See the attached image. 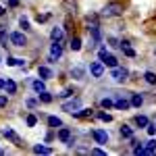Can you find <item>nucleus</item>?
<instances>
[{
  "label": "nucleus",
  "mask_w": 156,
  "mask_h": 156,
  "mask_svg": "<svg viewBox=\"0 0 156 156\" xmlns=\"http://www.w3.org/2000/svg\"><path fill=\"white\" fill-rule=\"evenodd\" d=\"M69 46H71V50H73V52L81 50V40H79L77 36H73V37H71V44H69Z\"/></svg>",
  "instance_id": "obj_21"
},
{
  "label": "nucleus",
  "mask_w": 156,
  "mask_h": 156,
  "mask_svg": "<svg viewBox=\"0 0 156 156\" xmlns=\"http://www.w3.org/2000/svg\"><path fill=\"white\" fill-rule=\"evenodd\" d=\"M79 108H81V100H79V98H73L71 102L62 104V110H67V112H71V115H75Z\"/></svg>",
  "instance_id": "obj_6"
},
{
  "label": "nucleus",
  "mask_w": 156,
  "mask_h": 156,
  "mask_svg": "<svg viewBox=\"0 0 156 156\" xmlns=\"http://www.w3.org/2000/svg\"><path fill=\"white\" fill-rule=\"evenodd\" d=\"M50 37H52V42H60V40L65 37V31H62L60 27H52V31H50Z\"/></svg>",
  "instance_id": "obj_13"
},
{
  "label": "nucleus",
  "mask_w": 156,
  "mask_h": 156,
  "mask_svg": "<svg viewBox=\"0 0 156 156\" xmlns=\"http://www.w3.org/2000/svg\"><path fill=\"white\" fill-rule=\"evenodd\" d=\"M36 123H37L36 115H29V117H27V127H34V125H36Z\"/></svg>",
  "instance_id": "obj_32"
},
{
  "label": "nucleus",
  "mask_w": 156,
  "mask_h": 156,
  "mask_svg": "<svg viewBox=\"0 0 156 156\" xmlns=\"http://www.w3.org/2000/svg\"><path fill=\"white\" fill-rule=\"evenodd\" d=\"M6 104H9V98H6V96H0V108H4Z\"/></svg>",
  "instance_id": "obj_38"
},
{
  "label": "nucleus",
  "mask_w": 156,
  "mask_h": 156,
  "mask_svg": "<svg viewBox=\"0 0 156 156\" xmlns=\"http://www.w3.org/2000/svg\"><path fill=\"white\" fill-rule=\"evenodd\" d=\"M36 104H37V100H34V98L27 100V106H29V108H36Z\"/></svg>",
  "instance_id": "obj_40"
},
{
  "label": "nucleus",
  "mask_w": 156,
  "mask_h": 156,
  "mask_svg": "<svg viewBox=\"0 0 156 156\" xmlns=\"http://www.w3.org/2000/svg\"><path fill=\"white\" fill-rule=\"evenodd\" d=\"M48 125L52 129H56V127H62V121H60L58 117H48Z\"/></svg>",
  "instance_id": "obj_24"
},
{
  "label": "nucleus",
  "mask_w": 156,
  "mask_h": 156,
  "mask_svg": "<svg viewBox=\"0 0 156 156\" xmlns=\"http://www.w3.org/2000/svg\"><path fill=\"white\" fill-rule=\"evenodd\" d=\"M71 77L73 79H83L85 77V69L83 67H73L71 69Z\"/></svg>",
  "instance_id": "obj_14"
},
{
  "label": "nucleus",
  "mask_w": 156,
  "mask_h": 156,
  "mask_svg": "<svg viewBox=\"0 0 156 156\" xmlns=\"http://www.w3.org/2000/svg\"><path fill=\"white\" fill-rule=\"evenodd\" d=\"M154 152H156V140H150L144 146V154H154Z\"/></svg>",
  "instance_id": "obj_19"
},
{
  "label": "nucleus",
  "mask_w": 156,
  "mask_h": 156,
  "mask_svg": "<svg viewBox=\"0 0 156 156\" xmlns=\"http://www.w3.org/2000/svg\"><path fill=\"white\" fill-rule=\"evenodd\" d=\"M142 104H144V96L142 94H131V106L140 108Z\"/></svg>",
  "instance_id": "obj_17"
},
{
  "label": "nucleus",
  "mask_w": 156,
  "mask_h": 156,
  "mask_svg": "<svg viewBox=\"0 0 156 156\" xmlns=\"http://www.w3.org/2000/svg\"><path fill=\"white\" fill-rule=\"evenodd\" d=\"M100 62H102V65H106V67H110V69H115V67H117V58H115L112 54H108L106 48H100Z\"/></svg>",
  "instance_id": "obj_2"
},
{
  "label": "nucleus",
  "mask_w": 156,
  "mask_h": 156,
  "mask_svg": "<svg viewBox=\"0 0 156 156\" xmlns=\"http://www.w3.org/2000/svg\"><path fill=\"white\" fill-rule=\"evenodd\" d=\"M154 125H156V117H154Z\"/></svg>",
  "instance_id": "obj_43"
},
{
  "label": "nucleus",
  "mask_w": 156,
  "mask_h": 156,
  "mask_svg": "<svg viewBox=\"0 0 156 156\" xmlns=\"http://www.w3.org/2000/svg\"><path fill=\"white\" fill-rule=\"evenodd\" d=\"M58 140L62 144H69V142H71V129H69V127H60L58 129Z\"/></svg>",
  "instance_id": "obj_11"
},
{
  "label": "nucleus",
  "mask_w": 156,
  "mask_h": 156,
  "mask_svg": "<svg viewBox=\"0 0 156 156\" xmlns=\"http://www.w3.org/2000/svg\"><path fill=\"white\" fill-rule=\"evenodd\" d=\"M0 15H4V11H2V6H0Z\"/></svg>",
  "instance_id": "obj_42"
},
{
  "label": "nucleus",
  "mask_w": 156,
  "mask_h": 156,
  "mask_svg": "<svg viewBox=\"0 0 156 156\" xmlns=\"http://www.w3.org/2000/svg\"><path fill=\"white\" fill-rule=\"evenodd\" d=\"M4 90H6L9 94H15V92H17V83H15L12 79H6V81H4Z\"/></svg>",
  "instance_id": "obj_22"
},
{
  "label": "nucleus",
  "mask_w": 156,
  "mask_h": 156,
  "mask_svg": "<svg viewBox=\"0 0 156 156\" xmlns=\"http://www.w3.org/2000/svg\"><path fill=\"white\" fill-rule=\"evenodd\" d=\"M100 104H102V108H106V110L115 106V102H112L110 98H102V100H100Z\"/></svg>",
  "instance_id": "obj_29"
},
{
  "label": "nucleus",
  "mask_w": 156,
  "mask_h": 156,
  "mask_svg": "<svg viewBox=\"0 0 156 156\" xmlns=\"http://www.w3.org/2000/svg\"><path fill=\"white\" fill-rule=\"evenodd\" d=\"M90 73H92L94 77H102V75H104V65H102L100 60H98V62H92V65H90Z\"/></svg>",
  "instance_id": "obj_10"
},
{
  "label": "nucleus",
  "mask_w": 156,
  "mask_h": 156,
  "mask_svg": "<svg viewBox=\"0 0 156 156\" xmlns=\"http://www.w3.org/2000/svg\"><path fill=\"white\" fill-rule=\"evenodd\" d=\"M19 25H21V29H23V31H29V29H31V27H29V21H27L25 17L19 19Z\"/></svg>",
  "instance_id": "obj_30"
},
{
  "label": "nucleus",
  "mask_w": 156,
  "mask_h": 156,
  "mask_svg": "<svg viewBox=\"0 0 156 156\" xmlns=\"http://www.w3.org/2000/svg\"><path fill=\"white\" fill-rule=\"evenodd\" d=\"M37 75H40L42 79H50V77H52V71H50V67H46V65H40V67H37Z\"/></svg>",
  "instance_id": "obj_12"
},
{
  "label": "nucleus",
  "mask_w": 156,
  "mask_h": 156,
  "mask_svg": "<svg viewBox=\"0 0 156 156\" xmlns=\"http://www.w3.org/2000/svg\"><path fill=\"white\" fill-rule=\"evenodd\" d=\"M2 135H4L6 140H11V142H12V144H15V146H19V148L23 146V140H21V137H19L17 133L12 131L11 127H2Z\"/></svg>",
  "instance_id": "obj_3"
},
{
  "label": "nucleus",
  "mask_w": 156,
  "mask_h": 156,
  "mask_svg": "<svg viewBox=\"0 0 156 156\" xmlns=\"http://www.w3.org/2000/svg\"><path fill=\"white\" fill-rule=\"evenodd\" d=\"M154 54H156V50H154Z\"/></svg>",
  "instance_id": "obj_44"
},
{
  "label": "nucleus",
  "mask_w": 156,
  "mask_h": 156,
  "mask_svg": "<svg viewBox=\"0 0 156 156\" xmlns=\"http://www.w3.org/2000/svg\"><path fill=\"white\" fill-rule=\"evenodd\" d=\"M0 44L6 46V34H4V27H0Z\"/></svg>",
  "instance_id": "obj_33"
},
{
  "label": "nucleus",
  "mask_w": 156,
  "mask_h": 156,
  "mask_svg": "<svg viewBox=\"0 0 156 156\" xmlns=\"http://www.w3.org/2000/svg\"><path fill=\"white\" fill-rule=\"evenodd\" d=\"M108 44H110L112 48H117V46H121V42L117 40V37H108Z\"/></svg>",
  "instance_id": "obj_35"
},
{
  "label": "nucleus",
  "mask_w": 156,
  "mask_h": 156,
  "mask_svg": "<svg viewBox=\"0 0 156 156\" xmlns=\"http://www.w3.org/2000/svg\"><path fill=\"white\" fill-rule=\"evenodd\" d=\"M94 112H92V108H79L77 112H75V117L77 119H87V117H92Z\"/></svg>",
  "instance_id": "obj_16"
},
{
  "label": "nucleus",
  "mask_w": 156,
  "mask_h": 156,
  "mask_svg": "<svg viewBox=\"0 0 156 156\" xmlns=\"http://www.w3.org/2000/svg\"><path fill=\"white\" fill-rule=\"evenodd\" d=\"M144 81H146V83H150V85H156V73L146 71L144 73Z\"/></svg>",
  "instance_id": "obj_20"
},
{
  "label": "nucleus",
  "mask_w": 156,
  "mask_h": 156,
  "mask_svg": "<svg viewBox=\"0 0 156 156\" xmlns=\"http://www.w3.org/2000/svg\"><path fill=\"white\" fill-rule=\"evenodd\" d=\"M48 19H50V15H48V12H44V15H37V21H40V23H46Z\"/></svg>",
  "instance_id": "obj_34"
},
{
  "label": "nucleus",
  "mask_w": 156,
  "mask_h": 156,
  "mask_svg": "<svg viewBox=\"0 0 156 156\" xmlns=\"http://www.w3.org/2000/svg\"><path fill=\"white\" fill-rule=\"evenodd\" d=\"M60 56H62V46H60V42H52V46H50V58L58 60Z\"/></svg>",
  "instance_id": "obj_7"
},
{
  "label": "nucleus",
  "mask_w": 156,
  "mask_h": 156,
  "mask_svg": "<svg viewBox=\"0 0 156 156\" xmlns=\"http://www.w3.org/2000/svg\"><path fill=\"white\" fill-rule=\"evenodd\" d=\"M34 90H36L37 94H40V92H44V90H46V85H44V79H42V77H40V79H36V81H34Z\"/></svg>",
  "instance_id": "obj_25"
},
{
  "label": "nucleus",
  "mask_w": 156,
  "mask_h": 156,
  "mask_svg": "<svg viewBox=\"0 0 156 156\" xmlns=\"http://www.w3.org/2000/svg\"><path fill=\"white\" fill-rule=\"evenodd\" d=\"M92 137L96 140L98 144H108V133L104 129H94L92 131Z\"/></svg>",
  "instance_id": "obj_8"
},
{
  "label": "nucleus",
  "mask_w": 156,
  "mask_h": 156,
  "mask_svg": "<svg viewBox=\"0 0 156 156\" xmlns=\"http://www.w3.org/2000/svg\"><path fill=\"white\" fill-rule=\"evenodd\" d=\"M6 65H11V67H15V65H17V67H23L25 60L23 58H9V60H6Z\"/></svg>",
  "instance_id": "obj_28"
},
{
  "label": "nucleus",
  "mask_w": 156,
  "mask_h": 156,
  "mask_svg": "<svg viewBox=\"0 0 156 156\" xmlns=\"http://www.w3.org/2000/svg\"><path fill=\"white\" fill-rule=\"evenodd\" d=\"M34 152L36 154H52V150L46 148V146H34Z\"/></svg>",
  "instance_id": "obj_26"
},
{
  "label": "nucleus",
  "mask_w": 156,
  "mask_h": 156,
  "mask_svg": "<svg viewBox=\"0 0 156 156\" xmlns=\"http://www.w3.org/2000/svg\"><path fill=\"white\" fill-rule=\"evenodd\" d=\"M123 11H125V9H123V4H121V2H108L106 6L102 9L100 15H102V17H106V19H110V17H121Z\"/></svg>",
  "instance_id": "obj_1"
},
{
  "label": "nucleus",
  "mask_w": 156,
  "mask_h": 156,
  "mask_svg": "<svg viewBox=\"0 0 156 156\" xmlns=\"http://www.w3.org/2000/svg\"><path fill=\"white\" fill-rule=\"evenodd\" d=\"M146 129H148L150 135H154V133H156V125H150V123H148V127H146Z\"/></svg>",
  "instance_id": "obj_39"
},
{
  "label": "nucleus",
  "mask_w": 156,
  "mask_h": 156,
  "mask_svg": "<svg viewBox=\"0 0 156 156\" xmlns=\"http://www.w3.org/2000/svg\"><path fill=\"white\" fill-rule=\"evenodd\" d=\"M11 42H12V46H19V48H23L25 44H27V37H25L23 31H12L11 36Z\"/></svg>",
  "instance_id": "obj_5"
},
{
  "label": "nucleus",
  "mask_w": 156,
  "mask_h": 156,
  "mask_svg": "<svg viewBox=\"0 0 156 156\" xmlns=\"http://www.w3.org/2000/svg\"><path fill=\"white\" fill-rule=\"evenodd\" d=\"M37 100H42V102H46V104H48V102H52V96L44 90V92H40V94H37Z\"/></svg>",
  "instance_id": "obj_27"
},
{
  "label": "nucleus",
  "mask_w": 156,
  "mask_h": 156,
  "mask_svg": "<svg viewBox=\"0 0 156 156\" xmlns=\"http://www.w3.org/2000/svg\"><path fill=\"white\" fill-rule=\"evenodd\" d=\"M121 48H123V52H125L127 56H135V50L129 46V42H127V40H123V42H121Z\"/></svg>",
  "instance_id": "obj_18"
},
{
  "label": "nucleus",
  "mask_w": 156,
  "mask_h": 156,
  "mask_svg": "<svg viewBox=\"0 0 156 156\" xmlns=\"http://www.w3.org/2000/svg\"><path fill=\"white\" fill-rule=\"evenodd\" d=\"M98 119H100V121H106V123H110V121H112V117H110L108 112H98Z\"/></svg>",
  "instance_id": "obj_31"
},
{
  "label": "nucleus",
  "mask_w": 156,
  "mask_h": 156,
  "mask_svg": "<svg viewBox=\"0 0 156 156\" xmlns=\"http://www.w3.org/2000/svg\"><path fill=\"white\" fill-rule=\"evenodd\" d=\"M119 133H121L123 140H131V137H133V129H131V127H127V125H123V127L119 129Z\"/></svg>",
  "instance_id": "obj_15"
},
{
  "label": "nucleus",
  "mask_w": 156,
  "mask_h": 156,
  "mask_svg": "<svg viewBox=\"0 0 156 156\" xmlns=\"http://www.w3.org/2000/svg\"><path fill=\"white\" fill-rule=\"evenodd\" d=\"M90 152H92V154H96V156H104V154H106V152H104V150H100V148H94V150H90Z\"/></svg>",
  "instance_id": "obj_37"
},
{
  "label": "nucleus",
  "mask_w": 156,
  "mask_h": 156,
  "mask_svg": "<svg viewBox=\"0 0 156 156\" xmlns=\"http://www.w3.org/2000/svg\"><path fill=\"white\" fill-rule=\"evenodd\" d=\"M62 11L67 15H75L77 12V2L75 0H62Z\"/></svg>",
  "instance_id": "obj_9"
},
{
  "label": "nucleus",
  "mask_w": 156,
  "mask_h": 156,
  "mask_svg": "<svg viewBox=\"0 0 156 156\" xmlns=\"http://www.w3.org/2000/svg\"><path fill=\"white\" fill-rule=\"evenodd\" d=\"M0 87H4V79H0Z\"/></svg>",
  "instance_id": "obj_41"
},
{
  "label": "nucleus",
  "mask_w": 156,
  "mask_h": 156,
  "mask_svg": "<svg viewBox=\"0 0 156 156\" xmlns=\"http://www.w3.org/2000/svg\"><path fill=\"white\" fill-rule=\"evenodd\" d=\"M69 96H73V90H71V87H67L62 94H58V98H69Z\"/></svg>",
  "instance_id": "obj_36"
},
{
  "label": "nucleus",
  "mask_w": 156,
  "mask_h": 156,
  "mask_svg": "<svg viewBox=\"0 0 156 156\" xmlns=\"http://www.w3.org/2000/svg\"><path fill=\"white\" fill-rule=\"evenodd\" d=\"M110 77H112L117 83H123V81H127L129 71H127V69H119V67H115V69H112V73H110Z\"/></svg>",
  "instance_id": "obj_4"
},
{
  "label": "nucleus",
  "mask_w": 156,
  "mask_h": 156,
  "mask_svg": "<svg viewBox=\"0 0 156 156\" xmlns=\"http://www.w3.org/2000/svg\"><path fill=\"white\" fill-rule=\"evenodd\" d=\"M133 121H135L137 127H148V117H144V115H137Z\"/></svg>",
  "instance_id": "obj_23"
}]
</instances>
